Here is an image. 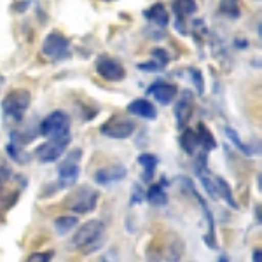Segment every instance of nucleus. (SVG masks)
I'll use <instances>...</instances> for the list:
<instances>
[{"mask_svg":"<svg viewBox=\"0 0 262 262\" xmlns=\"http://www.w3.org/2000/svg\"><path fill=\"white\" fill-rule=\"evenodd\" d=\"M180 147L184 149L185 154L189 156H194L200 147V142H198V135L196 131L191 129V128H185L182 131V137H180Z\"/></svg>","mask_w":262,"mask_h":262,"instance_id":"17","label":"nucleus"},{"mask_svg":"<svg viewBox=\"0 0 262 262\" xmlns=\"http://www.w3.org/2000/svg\"><path fill=\"white\" fill-rule=\"evenodd\" d=\"M185 185L189 187V191H191V194L194 198H196V201L200 203V206H201V210H203V215H205V219H206V224H208V229H206V236H205V242L210 245L212 248H217V242H215V221H213V215L212 212H210V208H208V205L205 203V200L200 196V194L196 192V189H194V185H192V182L191 180H182Z\"/></svg>","mask_w":262,"mask_h":262,"instance_id":"12","label":"nucleus"},{"mask_svg":"<svg viewBox=\"0 0 262 262\" xmlns=\"http://www.w3.org/2000/svg\"><path fill=\"white\" fill-rule=\"evenodd\" d=\"M128 112L137 117H142V119H149V121H154L156 117H158V108H156L154 103H150L147 98L133 100L128 105Z\"/></svg>","mask_w":262,"mask_h":262,"instance_id":"15","label":"nucleus"},{"mask_svg":"<svg viewBox=\"0 0 262 262\" xmlns=\"http://www.w3.org/2000/svg\"><path fill=\"white\" fill-rule=\"evenodd\" d=\"M40 53L49 61H63L70 56V40L61 32L53 30L42 40Z\"/></svg>","mask_w":262,"mask_h":262,"instance_id":"3","label":"nucleus"},{"mask_svg":"<svg viewBox=\"0 0 262 262\" xmlns=\"http://www.w3.org/2000/svg\"><path fill=\"white\" fill-rule=\"evenodd\" d=\"M192 111H194V95L187 90L179 96V100H177V103H175V108H173L175 121L179 128H185V126H187V122L191 121Z\"/></svg>","mask_w":262,"mask_h":262,"instance_id":"10","label":"nucleus"},{"mask_svg":"<svg viewBox=\"0 0 262 262\" xmlns=\"http://www.w3.org/2000/svg\"><path fill=\"white\" fill-rule=\"evenodd\" d=\"M9 177H11V168L7 166V164H2V166H0V187H2L4 184H7Z\"/></svg>","mask_w":262,"mask_h":262,"instance_id":"30","label":"nucleus"},{"mask_svg":"<svg viewBox=\"0 0 262 262\" xmlns=\"http://www.w3.org/2000/svg\"><path fill=\"white\" fill-rule=\"evenodd\" d=\"M221 11L226 16L232 18V19L239 18V14H242V11H239V6H238V0H222Z\"/></svg>","mask_w":262,"mask_h":262,"instance_id":"25","label":"nucleus"},{"mask_svg":"<svg viewBox=\"0 0 262 262\" xmlns=\"http://www.w3.org/2000/svg\"><path fill=\"white\" fill-rule=\"evenodd\" d=\"M215 184H217V192H219V198H222L231 208H238V203H236L234 196H232V191H231V185L227 184L222 177H215Z\"/></svg>","mask_w":262,"mask_h":262,"instance_id":"20","label":"nucleus"},{"mask_svg":"<svg viewBox=\"0 0 262 262\" xmlns=\"http://www.w3.org/2000/svg\"><path fill=\"white\" fill-rule=\"evenodd\" d=\"M32 95L27 90H14L7 93L6 98L2 100V114L7 121L21 122L30 107Z\"/></svg>","mask_w":262,"mask_h":262,"instance_id":"2","label":"nucleus"},{"mask_svg":"<svg viewBox=\"0 0 262 262\" xmlns=\"http://www.w3.org/2000/svg\"><path fill=\"white\" fill-rule=\"evenodd\" d=\"M147 201L152 206H166L168 205V194L164 191L163 184H152L147 191Z\"/></svg>","mask_w":262,"mask_h":262,"instance_id":"18","label":"nucleus"},{"mask_svg":"<svg viewBox=\"0 0 262 262\" xmlns=\"http://www.w3.org/2000/svg\"><path fill=\"white\" fill-rule=\"evenodd\" d=\"M143 18L156 28H166L168 25H170V12L166 11L164 4L161 2L152 4L149 9L143 11Z\"/></svg>","mask_w":262,"mask_h":262,"instance_id":"14","label":"nucleus"},{"mask_svg":"<svg viewBox=\"0 0 262 262\" xmlns=\"http://www.w3.org/2000/svg\"><path fill=\"white\" fill-rule=\"evenodd\" d=\"M152 56H154V60L158 63H161L163 67H166L168 61H170V54L164 49H152Z\"/></svg>","mask_w":262,"mask_h":262,"instance_id":"29","label":"nucleus"},{"mask_svg":"<svg viewBox=\"0 0 262 262\" xmlns=\"http://www.w3.org/2000/svg\"><path fill=\"white\" fill-rule=\"evenodd\" d=\"M128 170L122 164H108V166L98 168L93 175V180L98 185H111L114 182H121L126 179Z\"/></svg>","mask_w":262,"mask_h":262,"instance_id":"11","label":"nucleus"},{"mask_svg":"<svg viewBox=\"0 0 262 262\" xmlns=\"http://www.w3.org/2000/svg\"><path fill=\"white\" fill-rule=\"evenodd\" d=\"M98 200H100L98 191H95L91 187H81L67 198L65 208L72 210V212L77 215L91 213L96 208V205H98Z\"/></svg>","mask_w":262,"mask_h":262,"instance_id":"5","label":"nucleus"},{"mask_svg":"<svg viewBox=\"0 0 262 262\" xmlns=\"http://www.w3.org/2000/svg\"><path fill=\"white\" fill-rule=\"evenodd\" d=\"M226 135H227V138H229V140H231L232 143H234L236 149H238L239 152H243L245 156H253V150H252L248 145H245V143H243L242 140H239L238 133H236V131L232 129V128H229V126L226 128Z\"/></svg>","mask_w":262,"mask_h":262,"instance_id":"24","label":"nucleus"},{"mask_svg":"<svg viewBox=\"0 0 262 262\" xmlns=\"http://www.w3.org/2000/svg\"><path fill=\"white\" fill-rule=\"evenodd\" d=\"M6 84V77H4L2 74H0V90H2V86Z\"/></svg>","mask_w":262,"mask_h":262,"instance_id":"34","label":"nucleus"},{"mask_svg":"<svg viewBox=\"0 0 262 262\" xmlns=\"http://www.w3.org/2000/svg\"><path fill=\"white\" fill-rule=\"evenodd\" d=\"M196 135H198V142H200V147L205 152H210L217 147V140H215L213 133L208 129V126L205 122H200L196 128Z\"/></svg>","mask_w":262,"mask_h":262,"instance_id":"16","label":"nucleus"},{"mask_svg":"<svg viewBox=\"0 0 262 262\" xmlns=\"http://www.w3.org/2000/svg\"><path fill=\"white\" fill-rule=\"evenodd\" d=\"M81 158L82 150L74 149L60 161V164H58V182H60V187H72L77 182L79 175H81V164H79Z\"/></svg>","mask_w":262,"mask_h":262,"instance_id":"4","label":"nucleus"},{"mask_svg":"<svg viewBox=\"0 0 262 262\" xmlns=\"http://www.w3.org/2000/svg\"><path fill=\"white\" fill-rule=\"evenodd\" d=\"M96 74L108 82H119L126 77V70L117 60L108 56H101L96 61Z\"/></svg>","mask_w":262,"mask_h":262,"instance_id":"9","label":"nucleus"},{"mask_svg":"<svg viewBox=\"0 0 262 262\" xmlns=\"http://www.w3.org/2000/svg\"><path fill=\"white\" fill-rule=\"evenodd\" d=\"M138 70H142V72H150V74H156V72H163L166 67H163L161 63H158L156 60H152V61H147V63H138Z\"/></svg>","mask_w":262,"mask_h":262,"instance_id":"28","label":"nucleus"},{"mask_svg":"<svg viewBox=\"0 0 262 262\" xmlns=\"http://www.w3.org/2000/svg\"><path fill=\"white\" fill-rule=\"evenodd\" d=\"M147 95H152L154 100L158 101L159 105H170L171 101L177 100L179 96V88L175 84H170V82H154L152 86L147 90Z\"/></svg>","mask_w":262,"mask_h":262,"instance_id":"13","label":"nucleus"},{"mask_svg":"<svg viewBox=\"0 0 262 262\" xmlns=\"http://www.w3.org/2000/svg\"><path fill=\"white\" fill-rule=\"evenodd\" d=\"M137 129V124L133 121L126 119H108L100 126V133L112 140H126Z\"/></svg>","mask_w":262,"mask_h":262,"instance_id":"8","label":"nucleus"},{"mask_svg":"<svg viewBox=\"0 0 262 262\" xmlns=\"http://www.w3.org/2000/svg\"><path fill=\"white\" fill-rule=\"evenodd\" d=\"M135 192H133V198H131V205H135V203H140L143 201V191L140 189V185L135 184Z\"/></svg>","mask_w":262,"mask_h":262,"instance_id":"31","label":"nucleus"},{"mask_svg":"<svg viewBox=\"0 0 262 262\" xmlns=\"http://www.w3.org/2000/svg\"><path fill=\"white\" fill-rule=\"evenodd\" d=\"M189 74H191L192 82H194V86H196L198 93L203 95V93H205V81H203V74L198 69H189Z\"/></svg>","mask_w":262,"mask_h":262,"instance_id":"27","label":"nucleus"},{"mask_svg":"<svg viewBox=\"0 0 262 262\" xmlns=\"http://www.w3.org/2000/svg\"><path fill=\"white\" fill-rule=\"evenodd\" d=\"M173 9L182 12L187 18V16H192L198 11V6H196V0H175Z\"/></svg>","mask_w":262,"mask_h":262,"instance_id":"23","label":"nucleus"},{"mask_svg":"<svg viewBox=\"0 0 262 262\" xmlns=\"http://www.w3.org/2000/svg\"><path fill=\"white\" fill-rule=\"evenodd\" d=\"M247 46H248V42L245 40L243 37H242V40H236V48H247Z\"/></svg>","mask_w":262,"mask_h":262,"instance_id":"33","label":"nucleus"},{"mask_svg":"<svg viewBox=\"0 0 262 262\" xmlns=\"http://www.w3.org/2000/svg\"><path fill=\"white\" fill-rule=\"evenodd\" d=\"M77 224H79L77 217H72V215H63V217H58L56 221H54V231H56L60 236H67L75 226H77Z\"/></svg>","mask_w":262,"mask_h":262,"instance_id":"21","label":"nucleus"},{"mask_svg":"<svg viewBox=\"0 0 262 262\" xmlns=\"http://www.w3.org/2000/svg\"><path fill=\"white\" fill-rule=\"evenodd\" d=\"M6 149H7V154H9V158H11L14 163H18V164H27L28 161H30V156H28L27 152L21 149V145H18V143H14V142L7 143Z\"/></svg>","mask_w":262,"mask_h":262,"instance_id":"22","label":"nucleus"},{"mask_svg":"<svg viewBox=\"0 0 262 262\" xmlns=\"http://www.w3.org/2000/svg\"><path fill=\"white\" fill-rule=\"evenodd\" d=\"M39 133L44 138H60L70 135V117L63 111L51 112L46 119H42L39 126Z\"/></svg>","mask_w":262,"mask_h":262,"instance_id":"6","label":"nucleus"},{"mask_svg":"<svg viewBox=\"0 0 262 262\" xmlns=\"http://www.w3.org/2000/svg\"><path fill=\"white\" fill-rule=\"evenodd\" d=\"M105 242V224L98 221V219H93L82 224L74 234L72 245L75 248H79L84 253H95L100 250L101 245Z\"/></svg>","mask_w":262,"mask_h":262,"instance_id":"1","label":"nucleus"},{"mask_svg":"<svg viewBox=\"0 0 262 262\" xmlns=\"http://www.w3.org/2000/svg\"><path fill=\"white\" fill-rule=\"evenodd\" d=\"M54 257V252L53 250H48V252H35V253H30L28 255L27 262H51Z\"/></svg>","mask_w":262,"mask_h":262,"instance_id":"26","label":"nucleus"},{"mask_svg":"<svg viewBox=\"0 0 262 262\" xmlns=\"http://www.w3.org/2000/svg\"><path fill=\"white\" fill-rule=\"evenodd\" d=\"M158 163H159V159L156 158L154 154H150V152H143V154L138 156V164L142 166L145 180H150L152 177H154V171H156V168H158Z\"/></svg>","mask_w":262,"mask_h":262,"instance_id":"19","label":"nucleus"},{"mask_svg":"<svg viewBox=\"0 0 262 262\" xmlns=\"http://www.w3.org/2000/svg\"><path fill=\"white\" fill-rule=\"evenodd\" d=\"M252 262H262V252L259 247L252 252Z\"/></svg>","mask_w":262,"mask_h":262,"instance_id":"32","label":"nucleus"},{"mask_svg":"<svg viewBox=\"0 0 262 262\" xmlns=\"http://www.w3.org/2000/svg\"><path fill=\"white\" fill-rule=\"evenodd\" d=\"M70 143V135L67 137H60V138H51L46 143H42L35 149V158L37 161L42 164H48V163H54L63 156V152L69 147Z\"/></svg>","mask_w":262,"mask_h":262,"instance_id":"7","label":"nucleus"}]
</instances>
